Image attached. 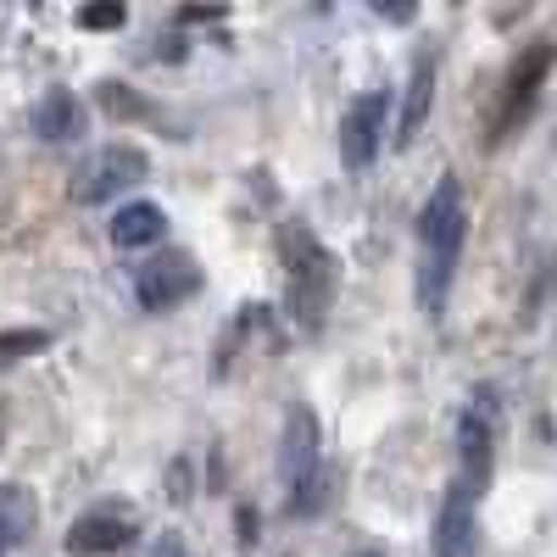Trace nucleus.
Instances as JSON below:
<instances>
[{
	"instance_id": "f257e3e1",
	"label": "nucleus",
	"mask_w": 557,
	"mask_h": 557,
	"mask_svg": "<svg viewBox=\"0 0 557 557\" xmlns=\"http://www.w3.org/2000/svg\"><path fill=\"white\" fill-rule=\"evenodd\" d=\"M462 240H469V207H462V184L446 173L430 190L424 212H418V251H424V262H418V301H424L430 318L446 312Z\"/></svg>"
},
{
	"instance_id": "f03ea898",
	"label": "nucleus",
	"mask_w": 557,
	"mask_h": 557,
	"mask_svg": "<svg viewBox=\"0 0 557 557\" xmlns=\"http://www.w3.org/2000/svg\"><path fill=\"white\" fill-rule=\"evenodd\" d=\"M278 257H285V312L301 330H323V318L341 290V262L307 223L278 228Z\"/></svg>"
},
{
	"instance_id": "7ed1b4c3",
	"label": "nucleus",
	"mask_w": 557,
	"mask_h": 557,
	"mask_svg": "<svg viewBox=\"0 0 557 557\" xmlns=\"http://www.w3.org/2000/svg\"><path fill=\"white\" fill-rule=\"evenodd\" d=\"M278 480L290 491V513H318L323 507V441H318V412L307 401H290V412H285Z\"/></svg>"
},
{
	"instance_id": "20e7f679",
	"label": "nucleus",
	"mask_w": 557,
	"mask_h": 557,
	"mask_svg": "<svg viewBox=\"0 0 557 557\" xmlns=\"http://www.w3.org/2000/svg\"><path fill=\"white\" fill-rule=\"evenodd\" d=\"M196 290H201V268L190 251H162L151 262H139V273H134V296L146 312H168L178 301H190Z\"/></svg>"
},
{
	"instance_id": "39448f33",
	"label": "nucleus",
	"mask_w": 557,
	"mask_h": 557,
	"mask_svg": "<svg viewBox=\"0 0 557 557\" xmlns=\"http://www.w3.org/2000/svg\"><path fill=\"white\" fill-rule=\"evenodd\" d=\"M385 123H391V96L385 89H368V96H357L341 117V157L351 168H368L380 157L385 146Z\"/></svg>"
},
{
	"instance_id": "423d86ee",
	"label": "nucleus",
	"mask_w": 557,
	"mask_h": 557,
	"mask_svg": "<svg viewBox=\"0 0 557 557\" xmlns=\"http://www.w3.org/2000/svg\"><path fill=\"white\" fill-rule=\"evenodd\" d=\"M146 173H151L146 151H134V146H107L101 157L84 162V173H78V184H73V196H78V201H112L117 190H134V184L146 178Z\"/></svg>"
},
{
	"instance_id": "0eeeda50",
	"label": "nucleus",
	"mask_w": 557,
	"mask_h": 557,
	"mask_svg": "<svg viewBox=\"0 0 557 557\" xmlns=\"http://www.w3.org/2000/svg\"><path fill=\"white\" fill-rule=\"evenodd\" d=\"M435 557H480V496L469 485H451L435 519Z\"/></svg>"
},
{
	"instance_id": "6e6552de",
	"label": "nucleus",
	"mask_w": 557,
	"mask_h": 557,
	"mask_svg": "<svg viewBox=\"0 0 557 557\" xmlns=\"http://www.w3.org/2000/svg\"><path fill=\"white\" fill-rule=\"evenodd\" d=\"M457 446H462V469H469V485L474 496L485 491L491 480V451H496V407H491V391H480L469 401V412H462V424H457Z\"/></svg>"
},
{
	"instance_id": "1a4fd4ad",
	"label": "nucleus",
	"mask_w": 557,
	"mask_h": 557,
	"mask_svg": "<svg viewBox=\"0 0 557 557\" xmlns=\"http://www.w3.org/2000/svg\"><path fill=\"white\" fill-rule=\"evenodd\" d=\"M546 62H552L546 45H530V51H524V62L513 67V78H507V96H502V112H496V123H491V139L513 134V123H524L535 89H541V78H546Z\"/></svg>"
},
{
	"instance_id": "9d476101",
	"label": "nucleus",
	"mask_w": 557,
	"mask_h": 557,
	"mask_svg": "<svg viewBox=\"0 0 557 557\" xmlns=\"http://www.w3.org/2000/svg\"><path fill=\"white\" fill-rule=\"evenodd\" d=\"M134 519L128 513H84L73 530H67V557H107V552H123L134 546Z\"/></svg>"
},
{
	"instance_id": "9b49d317",
	"label": "nucleus",
	"mask_w": 557,
	"mask_h": 557,
	"mask_svg": "<svg viewBox=\"0 0 557 557\" xmlns=\"http://www.w3.org/2000/svg\"><path fill=\"white\" fill-rule=\"evenodd\" d=\"M430 107H435V57L418 51L412 57V73H407V96H401V117H396V151H407L418 128L430 123Z\"/></svg>"
},
{
	"instance_id": "f8f14e48",
	"label": "nucleus",
	"mask_w": 557,
	"mask_h": 557,
	"mask_svg": "<svg viewBox=\"0 0 557 557\" xmlns=\"http://www.w3.org/2000/svg\"><path fill=\"white\" fill-rule=\"evenodd\" d=\"M84 128H89V112H84V101L73 96V89H51V96L34 107V134L51 139V146H67V139H78Z\"/></svg>"
},
{
	"instance_id": "ddd939ff",
	"label": "nucleus",
	"mask_w": 557,
	"mask_h": 557,
	"mask_svg": "<svg viewBox=\"0 0 557 557\" xmlns=\"http://www.w3.org/2000/svg\"><path fill=\"white\" fill-rule=\"evenodd\" d=\"M162 228H168L162 207H151V201H128V207H117V218H112V240H117L123 251H139V246H157V240H162Z\"/></svg>"
},
{
	"instance_id": "4468645a",
	"label": "nucleus",
	"mask_w": 557,
	"mask_h": 557,
	"mask_svg": "<svg viewBox=\"0 0 557 557\" xmlns=\"http://www.w3.org/2000/svg\"><path fill=\"white\" fill-rule=\"evenodd\" d=\"M34 519H39V507L23 485H0V557L17 552L28 535H34Z\"/></svg>"
},
{
	"instance_id": "2eb2a0df",
	"label": "nucleus",
	"mask_w": 557,
	"mask_h": 557,
	"mask_svg": "<svg viewBox=\"0 0 557 557\" xmlns=\"http://www.w3.org/2000/svg\"><path fill=\"white\" fill-rule=\"evenodd\" d=\"M45 346H51V330H0V368H17Z\"/></svg>"
},
{
	"instance_id": "dca6fc26",
	"label": "nucleus",
	"mask_w": 557,
	"mask_h": 557,
	"mask_svg": "<svg viewBox=\"0 0 557 557\" xmlns=\"http://www.w3.org/2000/svg\"><path fill=\"white\" fill-rule=\"evenodd\" d=\"M123 7H117V0H101V7H84L78 12V28H123Z\"/></svg>"
},
{
	"instance_id": "f3484780",
	"label": "nucleus",
	"mask_w": 557,
	"mask_h": 557,
	"mask_svg": "<svg viewBox=\"0 0 557 557\" xmlns=\"http://www.w3.org/2000/svg\"><path fill=\"white\" fill-rule=\"evenodd\" d=\"M101 101H107L112 112H128V117H134V112H146V107H139V101L128 96V89H123V84H107V89H101Z\"/></svg>"
},
{
	"instance_id": "a211bd4d",
	"label": "nucleus",
	"mask_w": 557,
	"mask_h": 557,
	"mask_svg": "<svg viewBox=\"0 0 557 557\" xmlns=\"http://www.w3.org/2000/svg\"><path fill=\"white\" fill-rule=\"evenodd\" d=\"M374 12H380V17H396V23H407V17H412V7H374Z\"/></svg>"
},
{
	"instance_id": "6ab92c4d",
	"label": "nucleus",
	"mask_w": 557,
	"mask_h": 557,
	"mask_svg": "<svg viewBox=\"0 0 557 557\" xmlns=\"http://www.w3.org/2000/svg\"><path fill=\"white\" fill-rule=\"evenodd\" d=\"M157 557H190V552H184L178 541H162V546H157Z\"/></svg>"
},
{
	"instance_id": "aec40b11",
	"label": "nucleus",
	"mask_w": 557,
	"mask_h": 557,
	"mask_svg": "<svg viewBox=\"0 0 557 557\" xmlns=\"http://www.w3.org/2000/svg\"><path fill=\"white\" fill-rule=\"evenodd\" d=\"M0 441H7V407H0Z\"/></svg>"
},
{
	"instance_id": "412c9836",
	"label": "nucleus",
	"mask_w": 557,
	"mask_h": 557,
	"mask_svg": "<svg viewBox=\"0 0 557 557\" xmlns=\"http://www.w3.org/2000/svg\"><path fill=\"white\" fill-rule=\"evenodd\" d=\"M362 557H380V552H362Z\"/></svg>"
}]
</instances>
